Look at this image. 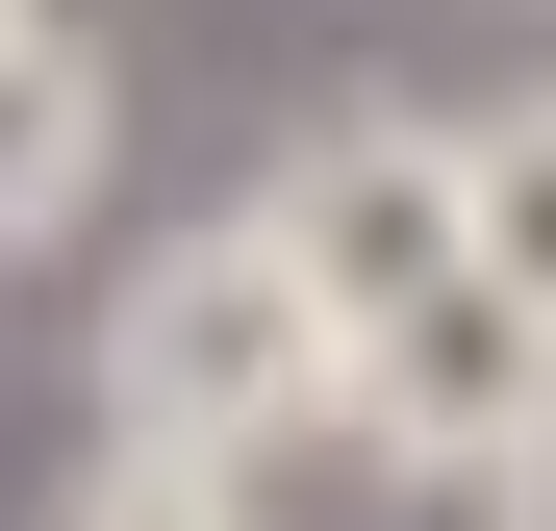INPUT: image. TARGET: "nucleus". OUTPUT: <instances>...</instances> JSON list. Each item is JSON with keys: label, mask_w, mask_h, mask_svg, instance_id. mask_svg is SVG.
Returning a JSON list of instances; mask_svg holds the SVG:
<instances>
[{"label": "nucleus", "mask_w": 556, "mask_h": 531, "mask_svg": "<svg viewBox=\"0 0 556 531\" xmlns=\"http://www.w3.org/2000/svg\"><path fill=\"white\" fill-rule=\"evenodd\" d=\"M76 380H102L127 456H228V481H278V456L329 430V304L278 279L253 203H203L177 253H127V304L76 329Z\"/></svg>", "instance_id": "f257e3e1"}, {"label": "nucleus", "mask_w": 556, "mask_h": 531, "mask_svg": "<svg viewBox=\"0 0 556 531\" xmlns=\"http://www.w3.org/2000/svg\"><path fill=\"white\" fill-rule=\"evenodd\" d=\"M531 430H556V329L481 279V253H455L430 304H380V329L329 354V456H380V481H430V506H481Z\"/></svg>", "instance_id": "f03ea898"}, {"label": "nucleus", "mask_w": 556, "mask_h": 531, "mask_svg": "<svg viewBox=\"0 0 556 531\" xmlns=\"http://www.w3.org/2000/svg\"><path fill=\"white\" fill-rule=\"evenodd\" d=\"M253 228H278V279L329 304V354H354L380 304H430L455 253H481V228H455V102H329L304 152L253 177Z\"/></svg>", "instance_id": "7ed1b4c3"}, {"label": "nucleus", "mask_w": 556, "mask_h": 531, "mask_svg": "<svg viewBox=\"0 0 556 531\" xmlns=\"http://www.w3.org/2000/svg\"><path fill=\"white\" fill-rule=\"evenodd\" d=\"M102 152H127L102 26H0V253H51L76 203H102Z\"/></svg>", "instance_id": "20e7f679"}, {"label": "nucleus", "mask_w": 556, "mask_h": 531, "mask_svg": "<svg viewBox=\"0 0 556 531\" xmlns=\"http://www.w3.org/2000/svg\"><path fill=\"white\" fill-rule=\"evenodd\" d=\"M455 228H481V279L556 329V76H506V102L455 127Z\"/></svg>", "instance_id": "39448f33"}, {"label": "nucleus", "mask_w": 556, "mask_h": 531, "mask_svg": "<svg viewBox=\"0 0 556 531\" xmlns=\"http://www.w3.org/2000/svg\"><path fill=\"white\" fill-rule=\"evenodd\" d=\"M26 531H253V481H228V456H127V430H76V481H51Z\"/></svg>", "instance_id": "423d86ee"}, {"label": "nucleus", "mask_w": 556, "mask_h": 531, "mask_svg": "<svg viewBox=\"0 0 556 531\" xmlns=\"http://www.w3.org/2000/svg\"><path fill=\"white\" fill-rule=\"evenodd\" d=\"M481 531H556V430H531V456H506V481H481Z\"/></svg>", "instance_id": "0eeeda50"}, {"label": "nucleus", "mask_w": 556, "mask_h": 531, "mask_svg": "<svg viewBox=\"0 0 556 531\" xmlns=\"http://www.w3.org/2000/svg\"><path fill=\"white\" fill-rule=\"evenodd\" d=\"M0 26H51V0H0Z\"/></svg>", "instance_id": "6e6552de"}]
</instances>
